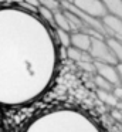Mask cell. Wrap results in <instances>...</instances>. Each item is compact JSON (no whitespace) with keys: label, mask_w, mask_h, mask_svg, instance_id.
Wrapping results in <instances>:
<instances>
[{"label":"cell","mask_w":122,"mask_h":132,"mask_svg":"<svg viewBox=\"0 0 122 132\" xmlns=\"http://www.w3.org/2000/svg\"><path fill=\"white\" fill-rule=\"evenodd\" d=\"M13 43L9 7L0 10V106H23L41 97L53 78V60L27 54Z\"/></svg>","instance_id":"cell-1"},{"label":"cell","mask_w":122,"mask_h":132,"mask_svg":"<svg viewBox=\"0 0 122 132\" xmlns=\"http://www.w3.org/2000/svg\"><path fill=\"white\" fill-rule=\"evenodd\" d=\"M21 132H105L102 125L85 111L53 108L36 115Z\"/></svg>","instance_id":"cell-2"},{"label":"cell","mask_w":122,"mask_h":132,"mask_svg":"<svg viewBox=\"0 0 122 132\" xmlns=\"http://www.w3.org/2000/svg\"><path fill=\"white\" fill-rule=\"evenodd\" d=\"M88 53L91 54L94 61H101V63H108V64H113L116 65L118 61L115 58V54L111 50L109 44L107 43L104 37H91V46Z\"/></svg>","instance_id":"cell-3"},{"label":"cell","mask_w":122,"mask_h":132,"mask_svg":"<svg viewBox=\"0 0 122 132\" xmlns=\"http://www.w3.org/2000/svg\"><path fill=\"white\" fill-rule=\"evenodd\" d=\"M68 2H71L81 12L87 13V14L92 16V17L102 19L105 14H108L107 9H105L104 3L101 0H68Z\"/></svg>","instance_id":"cell-4"},{"label":"cell","mask_w":122,"mask_h":132,"mask_svg":"<svg viewBox=\"0 0 122 132\" xmlns=\"http://www.w3.org/2000/svg\"><path fill=\"white\" fill-rule=\"evenodd\" d=\"M101 20L105 27V31H107V37H112V38L122 41V19L108 13Z\"/></svg>","instance_id":"cell-5"},{"label":"cell","mask_w":122,"mask_h":132,"mask_svg":"<svg viewBox=\"0 0 122 132\" xmlns=\"http://www.w3.org/2000/svg\"><path fill=\"white\" fill-rule=\"evenodd\" d=\"M94 64H95L96 74H99L101 77H104L105 80H108L113 87L121 85V78H119L116 65L108 64V63H101V61H94Z\"/></svg>","instance_id":"cell-6"},{"label":"cell","mask_w":122,"mask_h":132,"mask_svg":"<svg viewBox=\"0 0 122 132\" xmlns=\"http://www.w3.org/2000/svg\"><path fill=\"white\" fill-rule=\"evenodd\" d=\"M91 37L92 36L87 34V33L72 31L71 33V46L77 47L79 50H84V51H88L91 46Z\"/></svg>","instance_id":"cell-7"},{"label":"cell","mask_w":122,"mask_h":132,"mask_svg":"<svg viewBox=\"0 0 122 132\" xmlns=\"http://www.w3.org/2000/svg\"><path fill=\"white\" fill-rule=\"evenodd\" d=\"M67 57L70 60L75 61V63H79V61H94L91 54L88 51H84V50H79L77 47H67Z\"/></svg>","instance_id":"cell-8"},{"label":"cell","mask_w":122,"mask_h":132,"mask_svg":"<svg viewBox=\"0 0 122 132\" xmlns=\"http://www.w3.org/2000/svg\"><path fill=\"white\" fill-rule=\"evenodd\" d=\"M109 14L122 19V0H101Z\"/></svg>","instance_id":"cell-9"},{"label":"cell","mask_w":122,"mask_h":132,"mask_svg":"<svg viewBox=\"0 0 122 132\" xmlns=\"http://www.w3.org/2000/svg\"><path fill=\"white\" fill-rule=\"evenodd\" d=\"M54 24H55V29H62V30H67V31H71L68 19L62 9L54 12Z\"/></svg>","instance_id":"cell-10"},{"label":"cell","mask_w":122,"mask_h":132,"mask_svg":"<svg viewBox=\"0 0 122 132\" xmlns=\"http://www.w3.org/2000/svg\"><path fill=\"white\" fill-rule=\"evenodd\" d=\"M96 94H98V98L101 100V102H104L105 105L111 106V108H115L116 104H118V100L111 91H104V89L96 88Z\"/></svg>","instance_id":"cell-11"},{"label":"cell","mask_w":122,"mask_h":132,"mask_svg":"<svg viewBox=\"0 0 122 132\" xmlns=\"http://www.w3.org/2000/svg\"><path fill=\"white\" fill-rule=\"evenodd\" d=\"M105 40H107V43L109 44L111 50H112L113 54H115L116 61L122 64V41L116 40V38H112V37H107Z\"/></svg>","instance_id":"cell-12"},{"label":"cell","mask_w":122,"mask_h":132,"mask_svg":"<svg viewBox=\"0 0 122 132\" xmlns=\"http://www.w3.org/2000/svg\"><path fill=\"white\" fill-rule=\"evenodd\" d=\"M94 84L98 89H104V91H111L112 92L113 85L108 80H105L104 77H101L99 74H94Z\"/></svg>","instance_id":"cell-13"},{"label":"cell","mask_w":122,"mask_h":132,"mask_svg":"<svg viewBox=\"0 0 122 132\" xmlns=\"http://www.w3.org/2000/svg\"><path fill=\"white\" fill-rule=\"evenodd\" d=\"M37 13H38L40 17H41L44 21H47L48 24H51V26L55 27V24H54V12L53 10L47 9V7H44V6H40L38 9H37Z\"/></svg>","instance_id":"cell-14"},{"label":"cell","mask_w":122,"mask_h":132,"mask_svg":"<svg viewBox=\"0 0 122 132\" xmlns=\"http://www.w3.org/2000/svg\"><path fill=\"white\" fill-rule=\"evenodd\" d=\"M55 31H57V36H58L60 43L64 47H70L71 46V31H67V30H62V29H55Z\"/></svg>","instance_id":"cell-15"},{"label":"cell","mask_w":122,"mask_h":132,"mask_svg":"<svg viewBox=\"0 0 122 132\" xmlns=\"http://www.w3.org/2000/svg\"><path fill=\"white\" fill-rule=\"evenodd\" d=\"M38 2H40V6H44L47 9L53 10V12L61 9V2L60 0H38Z\"/></svg>","instance_id":"cell-16"},{"label":"cell","mask_w":122,"mask_h":132,"mask_svg":"<svg viewBox=\"0 0 122 132\" xmlns=\"http://www.w3.org/2000/svg\"><path fill=\"white\" fill-rule=\"evenodd\" d=\"M78 67L81 70H84L85 72H90V74H96V70H95V64H94V61H79Z\"/></svg>","instance_id":"cell-17"},{"label":"cell","mask_w":122,"mask_h":132,"mask_svg":"<svg viewBox=\"0 0 122 132\" xmlns=\"http://www.w3.org/2000/svg\"><path fill=\"white\" fill-rule=\"evenodd\" d=\"M112 94L115 95V98L118 100V102H122V85H116V87H113Z\"/></svg>","instance_id":"cell-18"},{"label":"cell","mask_w":122,"mask_h":132,"mask_svg":"<svg viewBox=\"0 0 122 132\" xmlns=\"http://www.w3.org/2000/svg\"><path fill=\"white\" fill-rule=\"evenodd\" d=\"M27 4H30V6H33V7H36V9H38L40 7V2L38 0H24Z\"/></svg>","instance_id":"cell-19"},{"label":"cell","mask_w":122,"mask_h":132,"mask_svg":"<svg viewBox=\"0 0 122 132\" xmlns=\"http://www.w3.org/2000/svg\"><path fill=\"white\" fill-rule=\"evenodd\" d=\"M116 70H118L119 78H121V85H122V64H121V63H118V64H116Z\"/></svg>","instance_id":"cell-20"},{"label":"cell","mask_w":122,"mask_h":132,"mask_svg":"<svg viewBox=\"0 0 122 132\" xmlns=\"http://www.w3.org/2000/svg\"><path fill=\"white\" fill-rule=\"evenodd\" d=\"M9 2H11V3H16V4H20V3H23L24 0H9Z\"/></svg>","instance_id":"cell-21"},{"label":"cell","mask_w":122,"mask_h":132,"mask_svg":"<svg viewBox=\"0 0 122 132\" xmlns=\"http://www.w3.org/2000/svg\"><path fill=\"white\" fill-rule=\"evenodd\" d=\"M116 108H118V109H119V112L122 114V102H118V104H116Z\"/></svg>","instance_id":"cell-22"},{"label":"cell","mask_w":122,"mask_h":132,"mask_svg":"<svg viewBox=\"0 0 122 132\" xmlns=\"http://www.w3.org/2000/svg\"><path fill=\"white\" fill-rule=\"evenodd\" d=\"M60 2H61V0H60Z\"/></svg>","instance_id":"cell-23"}]
</instances>
